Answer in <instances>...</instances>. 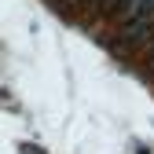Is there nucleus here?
<instances>
[{
  "label": "nucleus",
  "instance_id": "1",
  "mask_svg": "<svg viewBox=\"0 0 154 154\" xmlns=\"http://www.w3.org/2000/svg\"><path fill=\"white\" fill-rule=\"evenodd\" d=\"M110 8H128V0H106Z\"/></svg>",
  "mask_w": 154,
  "mask_h": 154
}]
</instances>
